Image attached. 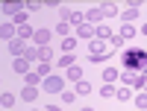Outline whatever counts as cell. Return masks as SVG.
I'll use <instances>...</instances> for the list:
<instances>
[{
    "mask_svg": "<svg viewBox=\"0 0 147 111\" xmlns=\"http://www.w3.org/2000/svg\"><path fill=\"white\" fill-rule=\"evenodd\" d=\"M41 85H44L47 94H62V91H65V79H62V76H53V73H50V76H44Z\"/></svg>",
    "mask_w": 147,
    "mask_h": 111,
    "instance_id": "6da1fadb",
    "label": "cell"
},
{
    "mask_svg": "<svg viewBox=\"0 0 147 111\" xmlns=\"http://www.w3.org/2000/svg\"><path fill=\"white\" fill-rule=\"evenodd\" d=\"M106 56H109V50L103 47V41L91 38V44H88V58H91V61H103Z\"/></svg>",
    "mask_w": 147,
    "mask_h": 111,
    "instance_id": "7a4b0ae2",
    "label": "cell"
},
{
    "mask_svg": "<svg viewBox=\"0 0 147 111\" xmlns=\"http://www.w3.org/2000/svg\"><path fill=\"white\" fill-rule=\"evenodd\" d=\"M50 29H35L32 32V47H50Z\"/></svg>",
    "mask_w": 147,
    "mask_h": 111,
    "instance_id": "3957f363",
    "label": "cell"
},
{
    "mask_svg": "<svg viewBox=\"0 0 147 111\" xmlns=\"http://www.w3.org/2000/svg\"><path fill=\"white\" fill-rule=\"evenodd\" d=\"M0 38H3V41L18 38V27H15L12 21H3V23H0Z\"/></svg>",
    "mask_w": 147,
    "mask_h": 111,
    "instance_id": "277c9868",
    "label": "cell"
},
{
    "mask_svg": "<svg viewBox=\"0 0 147 111\" xmlns=\"http://www.w3.org/2000/svg\"><path fill=\"white\" fill-rule=\"evenodd\" d=\"M12 70H15L18 76H24V73H30V70H32V64H30V61L21 56V58H15V61H12Z\"/></svg>",
    "mask_w": 147,
    "mask_h": 111,
    "instance_id": "5b68a950",
    "label": "cell"
},
{
    "mask_svg": "<svg viewBox=\"0 0 147 111\" xmlns=\"http://www.w3.org/2000/svg\"><path fill=\"white\" fill-rule=\"evenodd\" d=\"M24 50H27V41H21V38H12V41H9V53L15 56V58H21Z\"/></svg>",
    "mask_w": 147,
    "mask_h": 111,
    "instance_id": "8992f818",
    "label": "cell"
},
{
    "mask_svg": "<svg viewBox=\"0 0 147 111\" xmlns=\"http://www.w3.org/2000/svg\"><path fill=\"white\" fill-rule=\"evenodd\" d=\"M77 38L91 41V38H94V27H91V23H80V27H77Z\"/></svg>",
    "mask_w": 147,
    "mask_h": 111,
    "instance_id": "52a82bcc",
    "label": "cell"
},
{
    "mask_svg": "<svg viewBox=\"0 0 147 111\" xmlns=\"http://www.w3.org/2000/svg\"><path fill=\"white\" fill-rule=\"evenodd\" d=\"M94 38H97V41H109V38H112V29H109L106 23H100V27L94 29Z\"/></svg>",
    "mask_w": 147,
    "mask_h": 111,
    "instance_id": "ba28073f",
    "label": "cell"
},
{
    "mask_svg": "<svg viewBox=\"0 0 147 111\" xmlns=\"http://www.w3.org/2000/svg\"><path fill=\"white\" fill-rule=\"evenodd\" d=\"M82 18H85V23H91V27H94L97 21H103V15H100V9H97V6H94V9H88Z\"/></svg>",
    "mask_w": 147,
    "mask_h": 111,
    "instance_id": "9c48e42d",
    "label": "cell"
},
{
    "mask_svg": "<svg viewBox=\"0 0 147 111\" xmlns=\"http://www.w3.org/2000/svg\"><path fill=\"white\" fill-rule=\"evenodd\" d=\"M18 12H24V3H3V15H9V18H15Z\"/></svg>",
    "mask_w": 147,
    "mask_h": 111,
    "instance_id": "30bf717a",
    "label": "cell"
},
{
    "mask_svg": "<svg viewBox=\"0 0 147 111\" xmlns=\"http://www.w3.org/2000/svg\"><path fill=\"white\" fill-rule=\"evenodd\" d=\"M32 32H35V29L30 27V23H24V27H18V38H21V41H32Z\"/></svg>",
    "mask_w": 147,
    "mask_h": 111,
    "instance_id": "8fae6325",
    "label": "cell"
},
{
    "mask_svg": "<svg viewBox=\"0 0 147 111\" xmlns=\"http://www.w3.org/2000/svg\"><path fill=\"white\" fill-rule=\"evenodd\" d=\"M38 61H41V64H50V61H53V50H50V47H38Z\"/></svg>",
    "mask_w": 147,
    "mask_h": 111,
    "instance_id": "7c38bea8",
    "label": "cell"
},
{
    "mask_svg": "<svg viewBox=\"0 0 147 111\" xmlns=\"http://www.w3.org/2000/svg\"><path fill=\"white\" fill-rule=\"evenodd\" d=\"M97 9H100L103 18H115V15H118V6H115V3H103V6H97Z\"/></svg>",
    "mask_w": 147,
    "mask_h": 111,
    "instance_id": "4fadbf2b",
    "label": "cell"
},
{
    "mask_svg": "<svg viewBox=\"0 0 147 111\" xmlns=\"http://www.w3.org/2000/svg\"><path fill=\"white\" fill-rule=\"evenodd\" d=\"M121 41H129V38H136V27H129V23H124L121 27V35H118Z\"/></svg>",
    "mask_w": 147,
    "mask_h": 111,
    "instance_id": "5bb4252c",
    "label": "cell"
},
{
    "mask_svg": "<svg viewBox=\"0 0 147 111\" xmlns=\"http://www.w3.org/2000/svg\"><path fill=\"white\" fill-rule=\"evenodd\" d=\"M24 79H27V85H30V88H38V85H41V76H38V73H35V70L24 73Z\"/></svg>",
    "mask_w": 147,
    "mask_h": 111,
    "instance_id": "9a60e30c",
    "label": "cell"
},
{
    "mask_svg": "<svg viewBox=\"0 0 147 111\" xmlns=\"http://www.w3.org/2000/svg\"><path fill=\"white\" fill-rule=\"evenodd\" d=\"M21 96H24L27 102H35V100H38V88H30V85H27V88L21 91Z\"/></svg>",
    "mask_w": 147,
    "mask_h": 111,
    "instance_id": "2e32d148",
    "label": "cell"
},
{
    "mask_svg": "<svg viewBox=\"0 0 147 111\" xmlns=\"http://www.w3.org/2000/svg\"><path fill=\"white\" fill-rule=\"evenodd\" d=\"M15 100H18V96H15V94H9V91L0 94V105H3V108H12V105H15Z\"/></svg>",
    "mask_w": 147,
    "mask_h": 111,
    "instance_id": "e0dca14e",
    "label": "cell"
},
{
    "mask_svg": "<svg viewBox=\"0 0 147 111\" xmlns=\"http://www.w3.org/2000/svg\"><path fill=\"white\" fill-rule=\"evenodd\" d=\"M24 58H27L30 64H32V61H38V47H32V44H27V50H24Z\"/></svg>",
    "mask_w": 147,
    "mask_h": 111,
    "instance_id": "ac0fdd59",
    "label": "cell"
},
{
    "mask_svg": "<svg viewBox=\"0 0 147 111\" xmlns=\"http://www.w3.org/2000/svg\"><path fill=\"white\" fill-rule=\"evenodd\" d=\"M68 79H71V82H80V79H82V67L71 64V67H68Z\"/></svg>",
    "mask_w": 147,
    "mask_h": 111,
    "instance_id": "d6986e66",
    "label": "cell"
},
{
    "mask_svg": "<svg viewBox=\"0 0 147 111\" xmlns=\"http://www.w3.org/2000/svg\"><path fill=\"white\" fill-rule=\"evenodd\" d=\"M115 79H118V70H115V67H106V70H103V85H112Z\"/></svg>",
    "mask_w": 147,
    "mask_h": 111,
    "instance_id": "ffe728a7",
    "label": "cell"
},
{
    "mask_svg": "<svg viewBox=\"0 0 147 111\" xmlns=\"http://www.w3.org/2000/svg\"><path fill=\"white\" fill-rule=\"evenodd\" d=\"M132 88H136V91H144V88H147V76H144V73H136V79H132Z\"/></svg>",
    "mask_w": 147,
    "mask_h": 111,
    "instance_id": "44dd1931",
    "label": "cell"
},
{
    "mask_svg": "<svg viewBox=\"0 0 147 111\" xmlns=\"http://www.w3.org/2000/svg\"><path fill=\"white\" fill-rule=\"evenodd\" d=\"M59 47H62V53H74V47H77V38H71V35H68V38H62V44H59Z\"/></svg>",
    "mask_w": 147,
    "mask_h": 111,
    "instance_id": "7402d4cb",
    "label": "cell"
},
{
    "mask_svg": "<svg viewBox=\"0 0 147 111\" xmlns=\"http://www.w3.org/2000/svg\"><path fill=\"white\" fill-rule=\"evenodd\" d=\"M56 35H62V38H68V35H71V23L59 21V23H56Z\"/></svg>",
    "mask_w": 147,
    "mask_h": 111,
    "instance_id": "603a6c76",
    "label": "cell"
},
{
    "mask_svg": "<svg viewBox=\"0 0 147 111\" xmlns=\"http://www.w3.org/2000/svg\"><path fill=\"white\" fill-rule=\"evenodd\" d=\"M71 64H77V58H74V53H65L62 58H59V67H65V70H68Z\"/></svg>",
    "mask_w": 147,
    "mask_h": 111,
    "instance_id": "cb8c5ba5",
    "label": "cell"
},
{
    "mask_svg": "<svg viewBox=\"0 0 147 111\" xmlns=\"http://www.w3.org/2000/svg\"><path fill=\"white\" fill-rule=\"evenodd\" d=\"M136 108H138V111H147V94H144V91L136 94Z\"/></svg>",
    "mask_w": 147,
    "mask_h": 111,
    "instance_id": "d4e9b609",
    "label": "cell"
},
{
    "mask_svg": "<svg viewBox=\"0 0 147 111\" xmlns=\"http://www.w3.org/2000/svg\"><path fill=\"white\" fill-rule=\"evenodd\" d=\"M74 94H91V85L85 82V79H80V82H77V88H74Z\"/></svg>",
    "mask_w": 147,
    "mask_h": 111,
    "instance_id": "484cf974",
    "label": "cell"
},
{
    "mask_svg": "<svg viewBox=\"0 0 147 111\" xmlns=\"http://www.w3.org/2000/svg\"><path fill=\"white\" fill-rule=\"evenodd\" d=\"M27 21H30V15H27V12H18V15L12 18V23H15V27H24Z\"/></svg>",
    "mask_w": 147,
    "mask_h": 111,
    "instance_id": "4316f807",
    "label": "cell"
},
{
    "mask_svg": "<svg viewBox=\"0 0 147 111\" xmlns=\"http://www.w3.org/2000/svg\"><path fill=\"white\" fill-rule=\"evenodd\" d=\"M115 85H103V88H100V96H106V100H112V96H115Z\"/></svg>",
    "mask_w": 147,
    "mask_h": 111,
    "instance_id": "83f0119b",
    "label": "cell"
},
{
    "mask_svg": "<svg viewBox=\"0 0 147 111\" xmlns=\"http://www.w3.org/2000/svg\"><path fill=\"white\" fill-rule=\"evenodd\" d=\"M121 18H124V21L129 23V27H132V21H136V18H138V9H127V12H124V15H121Z\"/></svg>",
    "mask_w": 147,
    "mask_h": 111,
    "instance_id": "f1b7e54d",
    "label": "cell"
},
{
    "mask_svg": "<svg viewBox=\"0 0 147 111\" xmlns=\"http://www.w3.org/2000/svg\"><path fill=\"white\" fill-rule=\"evenodd\" d=\"M71 12H74L71 6H65V3H59V15H62V21H65V23L71 21Z\"/></svg>",
    "mask_w": 147,
    "mask_h": 111,
    "instance_id": "f546056e",
    "label": "cell"
},
{
    "mask_svg": "<svg viewBox=\"0 0 147 111\" xmlns=\"http://www.w3.org/2000/svg\"><path fill=\"white\" fill-rule=\"evenodd\" d=\"M62 102L65 105H74V102H77V94H74V91H62Z\"/></svg>",
    "mask_w": 147,
    "mask_h": 111,
    "instance_id": "4dcf8cb0",
    "label": "cell"
},
{
    "mask_svg": "<svg viewBox=\"0 0 147 111\" xmlns=\"http://www.w3.org/2000/svg\"><path fill=\"white\" fill-rule=\"evenodd\" d=\"M68 23H74V27H80V23H85L82 12H71V21H68Z\"/></svg>",
    "mask_w": 147,
    "mask_h": 111,
    "instance_id": "1f68e13d",
    "label": "cell"
},
{
    "mask_svg": "<svg viewBox=\"0 0 147 111\" xmlns=\"http://www.w3.org/2000/svg\"><path fill=\"white\" fill-rule=\"evenodd\" d=\"M44 3H41V0H27V12H38Z\"/></svg>",
    "mask_w": 147,
    "mask_h": 111,
    "instance_id": "d6a6232c",
    "label": "cell"
},
{
    "mask_svg": "<svg viewBox=\"0 0 147 111\" xmlns=\"http://www.w3.org/2000/svg\"><path fill=\"white\" fill-rule=\"evenodd\" d=\"M115 96H118V100H121V102H127V100H129V96H132V94H129L127 88H121V91H115Z\"/></svg>",
    "mask_w": 147,
    "mask_h": 111,
    "instance_id": "836d02e7",
    "label": "cell"
},
{
    "mask_svg": "<svg viewBox=\"0 0 147 111\" xmlns=\"http://www.w3.org/2000/svg\"><path fill=\"white\" fill-rule=\"evenodd\" d=\"M121 79H124V85H132V79H136V73H132V70H127L124 76H121Z\"/></svg>",
    "mask_w": 147,
    "mask_h": 111,
    "instance_id": "e575fe53",
    "label": "cell"
},
{
    "mask_svg": "<svg viewBox=\"0 0 147 111\" xmlns=\"http://www.w3.org/2000/svg\"><path fill=\"white\" fill-rule=\"evenodd\" d=\"M109 44H115V47H118V50H121V47H124V41H121V38H118V35H112V38H109Z\"/></svg>",
    "mask_w": 147,
    "mask_h": 111,
    "instance_id": "d590c367",
    "label": "cell"
},
{
    "mask_svg": "<svg viewBox=\"0 0 147 111\" xmlns=\"http://www.w3.org/2000/svg\"><path fill=\"white\" fill-rule=\"evenodd\" d=\"M47 111H62V105H47Z\"/></svg>",
    "mask_w": 147,
    "mask_h": 111,
    "instance_id": "8d00e7d4",
    "label": "cell"
},
{
    "mask_svg": "<svg viewBox=\"0 0 147 111\" xmlns=\"http://www.w3.org/2000/svg\"><path fill=\"white\" fill-rule=\"evenodd\" d=\"M82 111H94V108H88V105H85V108H82Z\"/></svg>",
    "mask_w": 147,
    "mask_h": 111,
    "instance_id": "74e56055",
    "label": "cell"
},
{
    "mask_svg": "<svg viewBox=\"0 0 147 111\" xmlns=\"http://www.w3.org/2000/svg\"><path fill=\"white\" fill-rule=\"evenodd\" d=\"M32 111H38V108H32Z\"/></svg>",
    "mask_w": 147,
    "mask_h": 111,
    "instance_id": "f35d334b",
    "label": "cell"
}]
</instances>
